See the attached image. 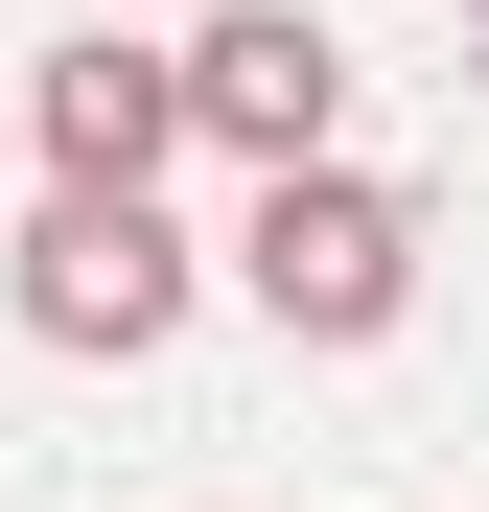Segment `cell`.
<instances>
[{
  "label": "cell",
  "instance_id": "277c9868",
  "mask_svg": "<svg viewBox=\"0 0 489 512\" xmlns=\"http://www.w3.org/2000/svg\"><path fill=\"white\" fill-rule=\"evenodd\" d=\"M24 187H117V210H163L187 187V47H47L24 70Z\"/></svg>",
  "mask_w": 489,
  "mask_h": 512
},
{
  "label": "cell",
  "instance_id": "3957f363",
  "mask_svg": "<svg viewBox=\"0 0 489 512\" xmlns=\"http://www.w3.org/2000/svg\"><path fill=\"white\" fill-rule=\"evenodd\" d=\"M187 163H233V187L350 163V24L326 0H210L187 24Z\"/></svg>",
  "mask_w": 489,
  "mask_h": 512
},
{
  "label": "cell",
  "instance_id": "7a4b0ae2",
  "mask_svg": "<svg viewBox=\"0 0 489 512\" xmlns=\"http://www.w3.org/2000/svg\"><path fill=\"white\" fill-rule=\"evenodd\" d=\"M0 280H24V350H70V373H163V350H187V303H210V256H187V210H117V187H24Z\"/></svg>",
  "mask_w": 489,
  "mask_h": 512
},
{
  "label": "cell",
  "instance_id": "6da1fadb",
  "mask_svg": "<svg viewBox=\"0 0 489 512\" xmlns=\"http://www.w3.org/2000/svg\"><path fill=\"white\" fill-rule=\"evenodd\" d=\"M233 303L280 326V350H396V326H420V210L373 187V163H303V187H257L233 210Z\"/></svg>",
  "mask_w": 489,
  "mask_h": 512
},
{
  "label": "cell",
  "instance_id": "5b68a950",
  "mask_svg": "<svg viewBox=\"0 0 489 512\" xmlns=\"http://www.w3.org/2000/svg\"><path fill=\"white\" fill-rule=\"evenodd\" d=\"M0 233H24V94H0Z\"/></svg>",
  "mask_w": 489,
  "mask_h": 512
},
{
  "label": "cell",
  "instance_id": "8992f818",
  "mask_svg": "<svg viewBox=\"0 0 489 512\" xmlns=\"http://www.w3.org/2000/svg\"><path fill=\"white\" fill-rule=\"evenodd\" d=\"M466 70H489V0H466Z\"/></svg>",
  "mask_w": 489,
  "mask_h": 512
}]
</instances>
